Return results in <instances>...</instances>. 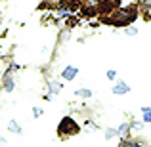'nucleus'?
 I'll use <instances>...</instances> for the list:
<instances>
[{
	"label": "nucleus",
	"instance_id": "f257e3e1",
	"mask_svg": "<svg viewBox=\"0 0 151 147\" xmlns=\"http://www.w3.org/2000/svg\"><path fill=\"white\" fill-rule=\"evenodd\" d=\"M136 17H138L136 8H122V10L115 11V14L107 19V23H111V25H115V27H126V25H130Z\"/></svg>",
	"mask_w": 151,
	"mask_h": 147
},
{
	"label": "nucleus",
	"instance_id": "f03ea898",
	"mask_svg": "<svg viewBox=\"0 0 151 147\" xmlns=\"http://www.w3.org/2000/svg\"><path fill=\"white\" fill-rule=\"evenodd\" d=\"M58 132L61 138H67V136H75V134L81 132V126L77 124V120H75L73 117H63L61 122H59L58 126Z\"/></svg>",
	"mask_w": 151,
	"mask_h": 147
},
{
	"label": "nucleus",
	"instance_id": "7ed1b4c3",
	"mask_svg": "<svg viewBox=\"0 0 151 147\" xmlns=\"http://www.w3.org/2000/svg\"><path fill=\"white\" fill-rule=\"evenodd\" d=\"M121 147H147L142 140H134V138H122Z\"/></svg>",
	"mask_w": 151,
	"mask_h": 147
},
{
	"label": "nucleus",
	"instance_id": "20e7f679",
	"mask_svg": "<svg viewBox=\"0 0 151 147\" xmlns=\"http://www.w3.org/2000/svg\"><path fill=\"white\" fill-rule=\"evenodd\" d=\"M78 75V69L77 67H73V65H67L65 69H63V73H61V77H63V80H73L75 77Z\"/></svg>",
	"mask_w": 151,
	"mask_h": 147
},
{
	"label": "nucleus",
	"instance_id": "39448f33",
	"mask_svg": "<svg viewBox=\"0 0 151 147\" xmlns=\"http://www.w3.org/2000/svg\"><path fill=\"white\" fill-rule=\"evenodd\" d=\"M130 92V86L126 84V82H117V84L113 86V94L115 96H124V94H128Z\"/></svg>",
	"mask_w": 151,
	"mask_h": 147
},
{
	"label": "nucleus",
	"instance_id": "423d86ee",
	"mask_svg": "<svg viewBox=\"0 0 151 147\" xmlns=\"http://www.w3.org/2000/svg\"><path fill=\"white\" fill-rule=\"evenodd\" d=\"M14 78H12V73L10 71H8L6 75H4V90H6V92H14Z\"/></svg>",
	"mask_w": 151,
	"mask_h": 147
},
{
	"label": "nucleus",
	"instance_id": "0eeeda50",
	"mask_svg": "<svg viewBox=\"0 0 151 147\" xmlns=\"http://www.w3.org/2000/svg\"><path fill=\"white\" fill-rule=\"evenodd\" d=\"M130 128H132V126H130L128 122H122V124L117 128V136H121V138H126V136H128V132H130Z\"/></svg>",
	"mask_w": 151,
	"mask_h": 147
},
{
	"label": "nucleus",
	"instance_id": "6e6552de",
	"mask_svg": "<svg viewBox=\"0 0 151 147\" xmlns=\"http://www.w3.org/2000/svg\"><path fill=\"white\" fill-rule=\"evenodd\" d=\"M142 14H144V17H151V0H144L142 2Z\"/></svg>",
	"mask_w": 151,
	"mask_h": 147
},
{
	"label": "nucleus",
	"instance_id": "1a4fd4ad",
	"mask_svg": "<svg viewBox=\"0 0 151 147\" xmlns=\"http://www.w3.org/2000/svg\"><path fill=\"white\" fill-rule=\"evenodd\" d=\"M142 120L145 124H151V107H142Z\"/></svg>",
	"mask_w": 151,
	"mask_h": 147
},
{
	"label": "nucleus",
	"instance_id": "9d476101",
	"mask_svg": "<svg viewBox=\"0 0 151 147\" xmlns=\"http://www.w3.org/2000/svg\"><path fill=\"white\" fill-rule=\"evenodd\" d=\"M77 96H78V98H86V99H88V98H92V92H90L88 88H81V90H77Z\"/></svg>",
	"mask_w": 151,
	"mask_h": 147
},
{
	"label": "nucleus",
	"instance_id": "9b49d317",
	"mask_svg": "<svg viewBox=\"0 0 151 147\" xmlns=\"http://www.w3.org/2000/svg\"><path fill=\"white\" fill-rule=\"evenodd\" d=\"M103 136H105V140H113V138L117 136V128H107Z\"/></svg>",
	"mask_w": 151,
	"mask_h": 147
},
{
	"label": "nucleus",
	"instance_id": "f8f14e48",
	"mask_svg": "<svg viewBox=\"0 0 151 147\" xmlns=\"http://www.w3.org/2000/svg\"><path fill=\"white\" fill-rule=\"evenodd\" d=\"M61 92V84L59 82H52L50 84V94H59Z\"/></svg>",
	"mask_w": 151,
	"mask_h": 147
},
{
	"label": "nucleus",
	"instance_id": "ddd939ff",
	"mask_svg": "<svg viewBox=\"0 0 151 147\" xmlns=\"http://www.w3.org/2000/svg\"><path fill=\"white\" fill-rule=\"evenodd\" d=\"M8 126H10V130H12L14 134H21V128H19V124H17L15 120H12V122H10Z\"/></svg>",
	"mask_w": 151,
	"mask_h": 147
},
{
	"label": "nucleus",
	"instance_id": "4468645a",
	"mask_svg": "<svg viewBox=\"0 0 151 147\" xmlns=\"http://www.w3.org/2000/svg\"><path fill=\"white\" fill-rule=\"evenodd\" d=\"M124 33L128 34V37H134V34H138V29L136 27H124Z\"/></svg>",
	"mask_w": 151,
	"mask_h": 147
},
{
	"label": "nucleus",
	"instance_id": "2eb2a0df",
	"mask_svg": "<svg viewBox=\"0 0 151 147\" xmlns=\"http://www.w3.org/2000/svg\"><path fill=\"white\" fill-rule=\"evenodd\" d=\"M105 77H107V78H109V80H115V78H117V71H113V69H109V71H107V73H105Z\"/></svg>",
	"mask_w": 151,
	"mask_h": 147
},
{
	"label": "nucleus",
	"instance_id": "dca6fc26",
	"mask_svg": "<svg viewBox=\"0 0 151 147\" xmlns=\"http://www.w3.org/2000/svg\"><path fill=\"white\" fill-rule=\"evenodd\" d=\"M33 115H35V117H40V115H42V109H40V107H33Z\"/></svg>",
	"mask_w": 151,
	"mask_h": 147
}]
</instances>
